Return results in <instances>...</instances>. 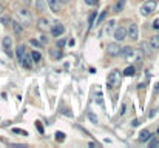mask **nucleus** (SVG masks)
<instances>
[{"mask_svg": "<svg viewBox=\"0 0 159 148\" xmlns=\"http://www.w3.org/2000/svg\"><path fill=\"white\" fill-rule=\"evenodd\" d=\"M2 11H3V8H2V5H0V13H2Z\"/></svg>", "mask_w": 159, "mask_h": 148, "instance_id": "nucleus-40", "label": "nucleus"}, {"mask_svg": "<svg viewBox=\"0 0 159 148\" xmlns=\"http://www.w3.org/2000/svg\"><path fill=\"white\" fill-rule=\"evenodd\" d=\"M94 17H96V13H93V14L90 15V25H88V28H91V26H93V22H94Z\"/></svg>", "mask_w": 159, "mask_h": 148, "instance_id": "nucleus-31", "label": "nucleus"}, {"mask_svg": "<svg viewBox=\"0 0 159 148\" xmlns=\"http://www.w3.org/2000/svg\"><path fill=\"white\" fill-rule=\"evenodd\" d=\"M13 133H15V134H22V136H28V133H26L25 130H20V128H13Z\"/></svg>", "mask_w": 159, "mask_h": 148, "instance_id": "nucleus-26", "label": "nucleus"}, {"mask_svg": "<svg viewBox=\"0 0 159 148\" xmlns=\"http://www.w3.org/2000/svg\"><path fill=\"white\" fill-rule=\"evenodd\" d=\"M37 130H39L40 133H43V128H42V125H40V122H37Z\"/></svg>", "mask_w": 159, "mask_h": 148, "instance_id": "nucleus-36", "label": "nucleus"}, {"mask_svg": "<svg viewBox=\"0 0 159 148\" xmlns=\"http://www.w3.org/2000/svg\"><path fill=\"white\" fill-rule=\"evenodd\" d=\"M134 73H136L134 67H127V68L124 69V76H127V77H131V76H134Z\"/></svg>", "mask_w": 159, "mask_h": 148, "instance_id": "nucleus-19", "label": "nucleus"}, {"mask_svg": "<svg viewBox=\"0 0 159 148\" xmlns=\"http://www.w3.org/2000/svg\"><path fill=\"white\" fill-rule=\"evenodd\" d=\"M150 45H151L153 49H159V34L151 37V39H150Z\"/></svg>", "mask_w": 159, "mask_h": 148, "instance_id": "nucleus-18", "label": "nucleus"}, {"mask_svg": "<svg viewBox=\"0 0 159 148\" xmlns=\"http://www.w3.org/2000/svg\"><path fill=\"white\" fill-rule=\"evenodd\" d=\"M127 37L131 39L133 42H136L139 39V28H138V25H136V23H131L127 28Z\"/></svg>", "mask_w": 159, "mask_h": 148, "instance_id": "nucleus-5", "label": "nucleus"}, {"mask_svg": "<svg viewBox=\"0 0 159 148\" xmlns=\"http://www.w3.org/2000/svg\"><path fill=\"white\" fill-rule=\"evenodd\" d=\"M25 54H26V48L23 45H19L17 49H15V56H17V60H19V63L22 62V59L25 57Z\"/></svg>", "mask_w": 159, "mask_h": 148, "instance_id": "nucleus-13", "label": "nucleus"}, {"mask_svg": "<svg viewBox=\"0 0 159 148\" xmlns=\"http://www.w3.org/2000/svg\"><path fill=\"white\" fill-rule=\"evenodd\" d=\"M63 31H65V26H63L62 23H56V25L53 26V29H51V32H53V36H54V37L62 36V34H63Z\"/></svg>", "mask_w": 159, "mask_h": 148, "instance_id": "nucleus-11", "label": "nucleus"}, {"mask_svg": "<svg viewBox=\"0 0 159 148\" xmlns=\"http://www.w3.org/2000/svg\"><path fill=\"white\" fill-rule=\"evenodd\" d=\"M0 22H2V25H9V23H11V19L8 17V15H2Z\"/></svg>", "mask_w": 159, "mask_h": 148, "instance_id": "nucleus-27", "label": "nucleus"}, {"mask_svg": "<svg viewBox=\"0 0 159 148\" xmlns=\"http://www.w3.org/2000/svg\"><path fill=\"white\" fill-rule=\"evenodd\" d=\"M153 28H155V29H159V19H156L155 22H153Z\"/></svg>", "mask_w": 159, "mask_h": 148, "instance_id": "nucleus-32", "label": "nucleus"}, {"mask_svg": "<svg viewBox=\"0 0 159 148\" xmlns=\"http://www.w3.org/2000/svg\"><path fill=\"white\" fill-rule=\"evenodd\" d=\"M2 46L5 49V54L9 57H13V40H11V37H3V40H2Z\"/></svg>", "mask_w": 159, "mask_h": 148, "instance_id": "nucleus-6", "label": "nucleus"}, {"mask_svg": "<svg viewBox=\"0 0 159 148\" xmlns=\"http://www.w3.org/2000/svg\"><path fill=\"white\" fill-rule=\"evenodd\" d=\"M37 28H39L40 31H43V32L50 31V22H48V19L40 17L39 20H37Z\"/></svg>", "mask_w": 159, "mask_h": 148, "instance_id": "nucleus-9", "label": "nucleus"}, {"mask_svg": "<svg viewBox=\"0 0 159 148\" xmlns=\"http://www.w3.org/2000/svg\"><path fill=\"white\" fill-rule=\"evenodd\" d=\"M156 144H158V142H156V140H151V142H150V147H155Z\"/></svg>", "mask_w": 159, "mask_h": 148, "instance_id": "nucleus-38", "label": "nucleus"}, {"mask_svg": "<svg viewBox=\"0 0 159 148\" xmlns=\"http://www.w3.org/2000/svg\"><path fill=\"white\" fill-rule=\"evenodd\" d=\"M70 0H60V3H68Z\"/></svg>", "mask_w": 159, "mask_h": 148, "instance_id": "nucleus-39", "label": "nucleus"}, {"mask_svg": "<svg viewBox=\"0 0 159 148\" xmlns=\"http://www.w3.org/2000/svg\"><path fill=\"white\" fill-rule=\"evenodd\" d=\"M46 9V0H36V11L37 13H45Z\"/></svg>", "mask_w": 159, "mask_h": 148, "instance_id": "nucleus-14", "label": "nucleus"}, {"mask_svg": "<svg viewBox=\"0 0 159 148\" xmlns=\"http://www.w3.org/2000/svg\"><path fill=\"white\" fill-rule=\"evenodd\" d=\"M46 5L50 6V9L54 14L60 13V0H46Z\"/></svg>", "mask_w": 159, "mask_h": 148, "instance_id": "nucleus-10", "label": "nucleus"}, {"mask_svg": "<svg viewBox=\"0 0 159 148\" xmlns=\"http://www.w3.org/2000/svg\"><path fill=\"white\" fill-rule=\"evenodd\" d=\"M40 42H42V43H45V42H48V37H45V36H42V37H40Z\"/></svg>", "mask_w": 159, "mask_h": 148, "instance_id": "nucleus-35", "label": "nucleus"}, {"mask_svg": "<svg viewBox=\"0 0 159 148\" xmlns=\"http://www.w3.org/2000/svg\"><path fill=\"white\" fill-rule=\"evenodd\" d=\"M31 59L34 60V62H39V60L42 59V56H40L39 51H32V53H31Z\"/></svg>", "mask_w": 159, "mask_h": 148, "instance_id": "nucleus-22", "label": "nucleus"}, {"mask_svg": "<svg viewBox=\"0 0 159 148\" xmlns=\"http://www.w3.org/2000/svg\"><path fill=\"white\" fill-rule=\"evenodd\" d=\"M56 140L57 142H63L65 140V133H62V131H57V133H56Z\"/></svg>", "mask_w": 159, "mask_h": 148, "instance_id": "nucleus-24", "label": "nucleus"}, {"mask_svg": "<svg viewBox=\"0 0 159 148\" xmlns=\"http://www.w3.org/2000/svg\"><path fill=\"white\" fill-rule=\"evenodd\" d=\"M97 103H99V105H102V103H103V100H102V93H101V90H97Z\"/></svg>", "mask_w": 159, "mask_h": 148, "instance_id": "nucleus-29", "label": "nucleus"}, {"mask_svg": "<svg viewBox=\"0 0 159 148\" xmlns=\"http://www.w3.org/2000/svg\"><path fill=\"white\" fill-rule=\"evenodd\" d=\"M87 117H88L93 123H97V116H94L93 113H90V111H88V113H87Z\"/></svg>", "mask_w": 159, "mask_h": 148, "instance_id": "nucleus-25", "label": "nucleus"}, {"mask_svg": "<svg viewBox=\"0 0 159 148\" xmlns=\"http://www.w3.org/2000/svg\"><path fill=\"white\" fill-rule=\"evenodd\" d=\"M153 137V134L150 133L148 130H144V131H141V136H139V140L141 142H147V140H150Z\"/></svg>", "mask_w": 159, "mask_h": 148, "instance_id": "nucleus-16", "label": "nucleus"}, {"mask_svg": "<svg viewBox=\"0 0 159 148\" xmlns=\"http://www.w3.org/2000/svg\"><path fill=\"white\" fill-rule=\"evenodd\" d=\"M125 6V0H117L116 3H114V6H113V11L114 13H120V11L124 9Z\"/></svg>", "mask_w": 159, "mask_h": 148, "instance_id": "nucleus-17", "label": "nucleus"}, {"mask_svg": "<svg viewBox=\"0 0 159 148\" xmlns=\"http://www.w3.org/2000/svg\"><path fill=\"white\" fill-rule=\"evenodd\" d=\"M50 53H51V56H53L54 59H60V57H62V51H59L57 48H53V49H50Z\"/></svg>", "mask_w": 159, "mask_h": 148, "instance_id": "nucleus-20", "label": "nucleus"}, {"mask_svg": "<svg viewBox=\"0 0 159 148\" xmlns=\"http://www.w3.org/2000/svg\"><path fill=\"white\" fill-rule=\"evenodd\" d=\"M63 45H65V40H63V39H60V40L57 42V46H59V48H63Z\"/></svg>", "mask_w": 159, "mask_h": 148, "instance_id": "nucleus-33", "label": "nucleus"}, {"mask_svg": "<svg viewBox=\"0 0 159 148\" xmlns=\"http://www.w3.org/2000/svg\"><path fill=\"white\" fill-rule=\"evenodd\" d=\"M155 93H156V94H159V83H156V86H155Z\"/></svg>", "mask_w": 159, "mask_h": 148, "instance_id": "nucleus-37", "label": "nucleus"}, {"mask_svg": "<svg viewBox=\"0 0 159 148\" xmlns=\"http://www.w3.org/2000/svg\"><path fill=\"white\" fill-rule=\"evenodd\" d=\"M11 25H13V29H14V32L17 36H22V32H23V26H22V23L20 22H11Z\"/></svg>", "mask_w": 159, "mask_h": 148, "instance_id": "nucleus-15", "label": "nucleus"}, {"mask_svg": "<svg viewBox=\"0 0 159 148\" xmlns=\"http://www.w3.org/2000/svg\"><path fill=\"white\" fill-rule=\"evenodd\" d=\"M113 32H114V40L116 42H124L127 39V28H124V26H119Z\"/></svg>", "mask_w": 159, "mask_h": 148, "instance_id": "nucleus-7", "label": "nucleus"}, {"mask_svg": "<svg viewBox=\"0 0 159 148\" xmlns=\"http://www.w3.org/2000/svg\"><path fill=\"white\" fill-rule=\"evenodd\" d=\"M97 2H99V0H85V3L88 5V6H94V5H97Z\"/></svg>", "mask_w": 159, "mask_h": 148, "instance_id": "nucleus-30", "label": "nucleus"}, {"mask_svg": "<svg viewBox=\"0 0 159 148\" xmlns=\"http://www.w3.org/2000/svg\"><path fill=\"white\" fill-rule=\"evenodd\" d=\"M131 125H133V127H138V125H139V120H138V119H134L133 122H131Z\"/></svg>", "mask_w": 159, "mask_h": 148, "instance_id": "nucleus-34", "label": "nucleus"}, {"mask_svg": "<svg viewBox=\"0 0 159 148\" xmlns=\"http://www.w3.org/2000/svg\"><path fill=\"white\" fill-rule=\"evenodd\" d=\"M114 26H116V22H114V20H108L105 23V28H103V34L110 36L114 31Z\"/></svg>", "mask_w": 159, "mask_h": 148, "instance_id": "nucleus-12", "label": "nucleus"}, {"mask_svg": "<svg viewBox=\"0 0 159 148\" xmlns=\"http://www.w3.org/2000/svg\"><path fill=\"white\" fill-rule=\"evenodd\" d=\"M156 9V0H147L141 8V14L142 15H150L151 13H155Z\"/></svg>", "mask_w": 159, "mask_h": 148, "instance_id": "nucleus-3", "label": "nucleus"}, {"mask_svg": "<svg viewBox=\"0 0 159 148\" xmlns=\"http://www.w3.org/2000/svg\"><path fill=\"white\" fill-rule=\"evenodd\" d=\"M107 83L110 88H113V90H116L120 86V73L117 69H113L111 73L108 74V79H107Z\"/></svg>", "mask_w": 159, "mask_h": 148, "instance_id": "nucleus-1", "label": "nucleus"}, {"mask_svg": "<svg viewBox=\"0 0 159 148\" xmlns=\"http://www.w3.org/2000/svg\"><path fill=\"white\" fill-rule=\"evenodd\" d=\"M150 48H151V45H150V43H145V42L142 43V49H144V53L147 54V56H151V54H153V53L150 51Z\"/></svg>", "mask_w": 159, "mask_h": 148, "instance_id": "nucleus-21", "label": "nucleus"}, {"mask_svg": "<svg viewBox=\"0 0 159 148\" xmlns=\"http://www.w3.org/2000/svg\"><path fill=\"white\" fill-rule=\"evenodd\" d=\"M30 43H31V45H32V46H37V48H42V43H40V42H37V40H34V39H31V40H30Z\"/></svg>", "mask_w": 159, "mask_h": 148, "instance_id": "nucleus-28", "label": "nucleus"}, {"mask_svg": "<svg viewBox=\"0 0 159 148\" xmlns=\"http://www.w3.org/2000/svg\"><path fill=\"white\" fill-rule=\"evenodd\" d=\"M107 14H108V9H103L102 13H101V15H99V19H97V22H96V23H102V22H103V19L107 17Z\"/></svg>", "mask_w": 159, "mask_h": 148, "instance_id": "nucleus-23", "label": "nucleus"}, {"mask_svg": "<svg viewBox=\"0 0 159 148\" xmlns=\"http://www.w3.org/2000/svg\"><path fill=\"white\" fill-rule=\"evenodd\" d=\"M120 51H122V48H120V45L117 42H114V43H108V46H107V53H108V56H111V57H117L120 56Z\"/></svg>", "mask_w": 159, "mask_h": 148, "instance_id": "nucleus-4", "label": "nucleus"}, {"mask_svg": "<svg viewBox=\"0 0 159 148\" xmlns=\"http://www.w3.org/2000/svg\"><path fill=\"white\" fill-rule=\"evenodd\" d=\"M120 54L124 56V59L127 60V62H133V60L138 59V53H136V49L131 48V46H125L122 51H120Z\"/></svg>", "mask_w": 159, "mask_h": 148, "instance_id": "nucleus-2", "label": "nucleus"}, {"mask_svg": "<svg viewBox=\"0 0 159 148\" xmlns=\"http://www.w3.org/2000/svg\"><path fill=\"white\" fill-rule=\"evenodd\" d=\"M17 15H19V19L22 20V25H30L31 23V13L28 9H20L19 13H17Z\"/></svg>", "mask_w": 159, "mask_h": 148, "instance_id": "nucleus-8", "label": "nucleus"}]
</instances>
